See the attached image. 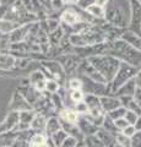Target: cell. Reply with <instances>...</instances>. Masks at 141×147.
I'll list each match as a JSON object with an SVG mask.
<instances>
[{
	"mask_svg": "<svg viewBox=\"0 0 141 147\" xmlns=\"http://www.w3.org/2000/svg\"><path fill=\"white\" fill-rule=\"evenodd\" d=\"M129 1L130 0H108L104 6V20L119 28H128L131 16Z\"/></svg>",
	"mask_w": 141,
	"mask_h": 147,
	"instance_id": "6da1fadb",
	"label": "cell"
},
{
	"mask_svg": "<svg viewBox=\"0 0 141 147\" xmlns=\"http://www.w3.org/2000/svg\"><path fill=\"white\" fill-rule=\"evenodd\" d=\"M108 47V54L115 57L120 61H125L134 66H141V52L133 48L121 38L111 40Z\"/></svg>",
	"mask_w": 141,
	"mask_h": 147,
	"instance_id": "7a4b0ae2",
	"label": "cell"
},
{
	"mask_svg": "<svg viewBox=\"0 0 141 147\" xmlns=\"http://www.w3.org/2000/svg\"><path fill=\"white\" fill-rule=\"evenodd\" d=\"M87 60L101 72V75L106 79V81L111 82L114 77L118 67L120 65V60L113 55L104 54V55H93L87 58Z\"/></svg>",
	"mask_w": 141,
	"mask_h": 147,
	"instance_id": "3957f363",
	"label": "cell"
},
{
	"mask_svg": "<svg viewBox=\"0 0 141 147\" xmlns=\"http://www.w3.org/2000/svg\"><path fill=\"white\" fill-rule=\"evenodd\" d=\"M139 67L140 66H134V65H130V64L125 63V61H120V65H119V67H118L115 75H114V77H113V80L108 84L109 92L113 94L121 85H124L126 81L133 79V77L135 76V74L138 72Z\"/></svg>",
	"mask_w": 141,
	"mask_h": 147,
	"instance_id": "277c9868",
	"label": "cell"
},
{
	"mask_svg": "<svg viewBox=\"0 0 141 147\" xmlns=\"http://www.w3.org/2000/svg\"><path fill=\"white\" fill-rule=\"evenodd\" d=\"M40 65L49 72L51 79L57 80L61 86H65L67 81V75L65 70L63 69L61 64L58 60H55V59H45V60L40 61Z\"/></svg>",
	"mask_w": 141,
	"mask_h": 147,
	"instance_id": "5b68a950",
	"label": "cell"
},
{
	"mask_svg": "<svg viewBox=\"0 0 141 147\" xmlns=\"http://www.w3.org/2000/svg\"><path fill=\"white\" fill-rule=\"evenodd\" d=\"M81 79L82 82V90L85 94H96V96H104V94H109V86L108 84H101V82H97L92 79H88L86 76H81L77 75Z\"/></svg>",
	"mask_w": 141,
	"mask_h": 147,
	"instance_id": "8992f818",
	"label": "cell"
},
{
	"mask_svg": "<svg viewBox=\"0 0 141 147\" xmlns=\"http://www.w3.org/2000/svg\"><path fill=\"white\" fill-rule=\"evenodd\" d=\"M54 59L61 64V66L65 70L67 77L76 75L77 67H79L81 60H82V58L75 53H65V54H61Z\"/></svg>",
	"mask_w": 141,
	"mask_h": 147,
	"instance_id": "52a82bcc",
	"label": "cell"
},
{
	"mask_svg": "<svg viewBox=\"0 0 141 147\" xmlns=\"http://www.w3.org/2000/svg\"><path fill=\"white\" fill-rule=\"evenodd\" d=\"M76 75L86 76V77H88V79H92L97 82H101V84H108L106 81V79L101 75V72H99L87 59H82V60H81L79 67H77Z\"/></svg>",
	"mask_w": 141,
	"mask_h": 147,
	"instance_id": "ba28073f",
	"label": "cell"
},
{
	"mask_svg": "<svg viewBox=\"0 0 141 147\" xmlns=\"http://www.w3.org/2000/svg\"><path fill=\"white\" fill-rule=\"evenodd\" d=\"M59 20H60V24L67 25V26H72V25L77 24V22H80L81 16L79 12V6L76 7V5H70L60 13Z\"/></svg>",
	"mask_w": 141,
	"mask_h": 147,
	"instance_id": "9c48e42d",
	"label": "cell"
},
{
	"mask_svg": "<svg viewBox=\"0 0 141 147\" xmlns=\"http://www.w3.org/2000/svg\"><path fill=\"white\" fill-rule=\"evenodd\" d=\"M84 102L87 105V109H88V113L90 115H102V114H106V112L103 110L102 108V104H101V100H99V96L96 94H85L84 97Z\"/></svg>",
	"mask_w": 141,
	"mask_h": 147,
	"instance_id": "30bf717a",
	"label": "cell"
},
{
	"mask_svg": "<svg viewBox=\"0 0 141 147\" xmlns=\"http://www.w3.org/2000/svg\"><path fill=\"white\" fill-rule=\"evenodd\" d=\"M27 109H33L32 105L26 100V98L22 96L19 91H15L12 93L11 100L9 103V110H15V112H22V110Z\"/></svg>",
	"mask_w": 141,
	"mask_h": 147,
	"instance_id": "8fae6325",
	"label": "cell"
},
{
	"mask_svg": "<svg viewBox=\"0 0 141 147\" xmlns=\"http://www.w3.org/2000/svg\"><path fill=\"white\" fill-rule=\"evenodd\" d=\"M34 22H28V24H24L19 26L16 30H13L12 32L7 34V39L10 43H16V42H22V40H26L27 36L30 33V30Z\"/></svg>",
	"mask_w": 141,
	"mask_h": 147,
	"instance_id": "7c38bea8",
	"label": "cell"
},
{
	"mask_svg": "<svg viewBox=\"0 0 141 147\" xmlns=\"http://www.w3.org/2000/svg\"><path fill=\"white\" fill-rule=\"evenodd\" d=\"M16 90L19 91L22 96H24V97L26 98V100L32 105V107H33V104L36 103V100H37L40 97V94H42V92L37 91L33 86H31L30 84H21Z\"/></svg>",
	"mask_w": 141,
	"mask_h": 147,
	"instance_id": "4fadbf2b",
	"label": "cell"
},
{
	"mask_svg": "<svg viewBox=\"0 0 141 147\" xmlns=\"http://www.w3.org/2000/svg\"><path fill=\"white\" fill-rule=\"evenodd\" d=\"M27 80H28V84L33 86L37 91L39 92L45 91V81H47V79H45L44 74L42 72L40 69H37V70L30 72V75L27 76Z\"/></svg>",
	"mask_w": 141,
	"mask_h": 147,
	"instance_id": "5bb4252c",
	"label": "cell"
},
{
	"mask_svg": "<svg viewBox=\"0 0 141 147\" xmlns=\"http://www.w3.org/2000/svg\"><path fill=\"white\" fill-rule=\"evenodd\" d=\"M19 124V112L9 110L4 120L0 123V132H5L10 130H15Z\"/></svg>",
	"mask_w": 141,
	"mask_h": 147,
	"instance_id": "9a60e30c",
	"label": "cell"
},
{
	"mask_svg": "<svg viewBox=\"0 0 141 147\" xmlns=\"http://www.w3.org/2000/svg\"><path fill=\"white\" fill-rule=\"evenodd\" d=\"M36 110L34 109H27V110H22L19 112V124L15 130L17 131H24L30 129V124L33 120V118L36 117Z\"/></svg>",
	"mask_w": 141,
	"mask_h": 147,
	"instance_id": "2e32d148",
	"label": "cell"
},
{
	"mask_svg": "<svg viewBox=\"0 0 141 147\" xmlns=\"http://www.w3.org/2000/svg\"><path fill=\"white\" fill-rule=\"evenodd\" d=\"M76 124H77V126H79V129H80L81 134H82L84 136L93 135V134H96L97 130H98V126L94 125V124L91 121L86 115H79Z\"/></svg>",
	"mask_w": 141,
	"mask_h": 147,
	"instance_id": "e0dca14e",
	"label": "cell"
},
{
	"mask_svg": "<svg viewBox=\"0 0 141 147\" xmlns=\"http://www.w3.org/2000/svg\"><path fill=\"white\" fill-rule=\"evenodd\" d=\"M99 100H101L102 108H103V110L106 113L111 112V110L115 109V108H118V107H120V105H121L119 97L115 96V94H112V93L101 96V97H99Z\"/></svg>",
	"mask_w": 141,
	"mask_h": 147,
	"instance_id": "ac0fdd59",
	"label": "cell"
},
{
	"mask_svg": "<svg viewBox=\"0 0 141 147\" xmlns=\"http://www.w3.org/2000/svg\"><path fill=\"white\" fill-rule=\"evenodd\" d=\"M120 38L123 40H125L126 43L130 44L131 47L135 48L136 50L141 52V34L135 33V32L125 28V31L123 32V34L120 36Z\"/></svg>",
	"mask_w": 141,
	"mask_h": 147,
	"instance_id": "d6986e66",
	"label": "cell"
},
{
	"mask_svg": "<svg viewBox=\"0 0 141 147\" xmlns=\"http://www.w3.org/2000/svg\"><path fill=\"white\" fill-rule=\"evenodd\" d=\"M60 129H61V123L58 115H52L47 118V124H45V129H44V134L47 135V137H51L54 132H57Z\"/></svg>",
	"mask_w": 141,
	"mask_h": 147,
	"instance_id": "ffe728a7",
	"label": "cell"
},
{
	"mask_svg": "<svg viewBox=\"0 0 141 147\" xmlns=\"http://www.w3.org/2000/svg\"><path fill=\"white\" fill-rule=\"evenodd\" d=\"M57 115L61 121H67V123H76L77 118H79V114H77V112L74 108H67V107L60 109L57 113Z\"/></svg>",
	"mask_w": 141,
	"mask_h": 147,
	"instance_id": "44dd1931",
	"label": "cell"
},
{
	"mask_svg": "<svg viewBox=\"0 0 141 147\" xmlns=\"http://www.w3.org/2000/svg\"><path fill=\"white\" fill-rule=\"evenodd\" d=\"M60 123H61V129L67 135L76 137L79 141H84L85 136L81 134V131H80V129L77 126L76 123H67V121H61V120H60Z\"/></svg>",
	"mask_w": 141,
	"mask_h": 147,
	"instance_id": "7402d4cb",
	"label": "cell"
},
{
	"mask_svg": "<svg viewBox=\"0 0 141 147\" xmlns=\"http://www.w3.org/2000/svg\"><path fill=\"white\" fill-rule=\"evenodd\" d=\"M96 135L98 136V139L101 140L104 147H111L115 144V134H112V132L104 130L103 127H98Z\"/></svg>",
	"mask_w": 141,
	"mask_h": 147,
	"instance_id": "603a6c76",
	"label": "cell"
},
{
	"mask_svg": "<svg viewBox=\"0 0 141 147\" xmlns=\"http://www.w3.org/2000/svg\"><path fill=\"white\" fill-rule=\"evenodd\" d=\"M17 137H19V131L17 130L0 132V145L3 147H11Z\"/></svg>",
	"mask_w": 141,
	"mask_h": 147,
	"instance_id": "cb8c5ba5",
	"label": "cell"
},
{
	"mask_svg": "<svg viewBox=\"0 0 141 147\" xmlns=\"http://www.w3.org/2000/svg\"><path fill=\"white\" fill-rule=\"evenodd\" d=\"M119 99L121 107H124L126 110H133L138 114H141V107L135 102L133 96H119Z\"/></svg>",
	"mask_w": 141,
	"mask_h": 147,
	"instance_id": "d4e9b609",
	"label": "cell"
},
{
	"mask_svg": "<svg viewBox=\"0 0 141 147\" xmlns=\"http://www.w3.org/2000/svg\"><path fill=\"white\" fill-rule=\"evenodd\" d=\"M16 58L10 53H0V70H12L15 67Z\"/></svg>",
	"mask_w": 141,
	"mask_h": 147,
	"instance_id": "484cf974",
	"label": "cell"
},
{
	"mask_svg": "<svg viewBox=\"0 0 141 147\" xmlns=\"http://www.w3.org/2000/svg\"><path fill=\"white\" fill-rule=\"evenodd\" d=\"M135 88H136V84H135V80L133 77V79H130L129 81H126L124 85H121L113 94L118 96V97H119V96H133L135 92Z\"/></svg>",
	"mask_w": 141,
	"mask_h": 147,
	"instance_id": "4316f807",
	"label": "cell"
},
{
	"mask_svg": "<svg viewBox=\"0 0 141 147\" xmlns=\"http://www.w3.org/2000/svg\"><path fill=\"white\" fill-rule=\"evenodd\" d=\"M45 124H47V117H44L43 114L37 113L36 117L33 118V120L31 121L30 127L36 132H44Z\"/></svg>",
	"mask_w": 141,
	"mask_h": 147,
	"instance_id": "83f0119b",
	"label": "cell"
},
{
	"mask_svg": "<svg viewBox=\"0 0 141 147\" xmlns=\"http://www.w3.org/2000/svg\"><path fill=\"white\" fill-rule=\"evenodd\" d=\"M63 37H64V31H63L61 26H60L48 34L49 45H51V47H58L59 43H60V40L63 39Z\"/></svg>",
	"mask_w": 141,
	"mask_h": 147,
	"instance_id": "f1b7e54d",
	"label": "cell"
},
{
	"mask_svg": "<svg viewBox=\"0 0 141 147\" xmlns=\"http://www.w3.org/2000/svg\"><path fill=\"white\" fill-rule=\"evenodd\" d=\"M86 11H87L91 16H92L94 20H102V18H104V7L97 5V4H91V5H88L87 7L85 9Z\"/></svg>",
	"mask_w": 141,
	"mask_h": 147,
	"instance_id": "f546056e",
	"label": "cell"
},
{
	"mask_svg": "<svg viewBox=\"0 0 141 147\" xmlns=\"http://www.w3.org/2000/svg\"><path fill=\"white\" fill-rule=\"evenodd\" d=\"M104 130H107L109 132H112V134H117V132H119L118 131V129L115 126V124H114V120L108 115V114L106 113V115H104V119H103V123H102V126Z\"/></svg>",
	"mask_w": 141,
	"mask_h": 147,
	"instance_id": "4dcf8cb0",
	"label": "cell"
},
{
	"mask_svg": "<svg viewBox=\"0 0 141 147\" xmlns=\"http://www.w3.org/2000/svg\"><path fill=\"white\" fill-rule=\"evenodd\" d=\"M84 144H85L86 147H104L96 134L85 136L84 137Z\"/></svg>",
	"mask_w": 141,
	"mask_h": 147,
	"instance_id": "1f68e13d",
	"label": "cell"
},
{
	"mask_svg": "<svg viewBox=\"0 0 141 147\" xmlns=\"http://www.w3.org/2000/svg\"><path fill=\"white\" fill-rule=\"evenodd\" d=\"M65 86L69 90H81L82 88V82H81V79L79 76L74 75V76L67 77V81H66Z\"/></svg>",
	"mask_w": 141,
	"mask_h": 147,
	"instance_id": "d6a6232c",
	"label": "cell"
},
{
	"mask_svg": "<svg viewBox=\"0 0 141 147\" xmlns=\"http://www.w3.org/2000/svg\"><path fill=\"white\" fill-rule=\"evenodd\" d=\"M60 87H61V85L54 79H47V81H45V92H48V93H51V94L58 93Z\"/></svg>",
	"mask_w": 141,
	"mask_h": 147,
	"instance_id": "836d02e7",
	"label": "cell"
},
{
	"mask_svg": "<svg viewBox=\"0 0 141 147\" xmlns=\"http://www.w3.org/2000/svg\"><path fill=\"white\" fill-rule=\"evenodd\" d=\"M66 137H67V134L63 130V129H60V130H58L57 132H54V134L51 136V139H52V141L54 142V145H55L57 147H60Z\"/></svg>",
	"mask_w": 141,
	"mask_h": 147,
	"instance_id": "e575fe53",
	"label": "cell"
},
{
	"mask_svg": "<svg viewBox=\"0 0 141 147\" xmlns=\"http://www.w3.org/2000/svg\"><path fill=\"white\" fill-rule=\"evenodd\" d=\"M45 141H47V135H45L44 132H36L34 131L30 137L28 144H31V145H40V144H44Z\"/></svg>",
	"mask_w": 141,
	"mask_h": 147,
	"instance_id": "d590c367",
	"label": "cell"
},
{
	"mask_svg": "<svg viewBox=\"0 0 141 147\" xmlns=\"http://www.w3.org/2000/svg\"><path fill=\"white\" fill-rule=\"evenodd\" d=\"M69 96H70V99L71 102L76 104L84 100V97H85V93L82 90H69Z\"/></svg>",
	"mask_w": 141,
	"mask_h": 147,
	"instance_id": "8d00e7d4",
	"label": "cell"
},
{
	"mask_svg": "<svg viewBox=\"0 0 141 147\" xmlns=\"http://www.w3.org/2000/svg\"><path fill=\"white\" fill-rule=\"evenodd\" d=\"M51 102L53 104V107L55 108L57 113L60 109L64 108V103H63V99H61V97H60V94L59 93H52L51 94Z\"/></svg>",
	"mask_w": 141,
	"mask_h": 147,
	"instance_id": "74e56055",
	"label": "cell"
},
{
	"mask_svg": "<svg viewBox=\"0 0 141 147\" xmlns=\"http://www.w3.org/2000/svg\"><path fill=\"white\" fill-rule=\"evenodd\" d=\"M125 113H126V109H125L124 107H121V105H120V107H118V108H115V109L111 110V112H108L107 114H108V115L113 119V120H117V119L124 118Z\"/></svg>",
	"mask_w": 141,
	"mask_h": 147,
	"instance_id": "f35d334b",
	"label": "cell"
},
{
	"mask_svg": "<svg viewBox=\"0 0 141 147\" xmlns=\"http://www.w3.org/2000/svg\"><path fill=\"white\" fill-rule=\"evenodd\" d=\"M115 142L121 147H130V137L125 136L123 132H117L115 134Z\"/></svg>",
	"mask_w": 141,
	"mask_h": 147,
	"instance_id": "ab89813d",
	"label": "cell"
},
{
	"mask_svg": "<svg viewBox=\"0 0 141 147\" xmlns=\"http://www.w3.org/2000/svg\"><path fill=\"white\" fill-rule=\"evenodd\" d=\"M79 142H82V141H79L76 137L67 135V137L64 140V142L61 144L60 147H76L77 145H79Z\"/></svg>",
	"mask_w": 141,
	"mask_h": 147,
	"instance_id": "60d3db41",
	"label": "cell"
},
{
	"mask_svg": "<svg viewBox=\"0 0 141 147\" xmlns=\"http://www.w3.org/2000/svg\"><path fill=\"white\" fill-rule=\"evenodd\" d=\"M139 115L140 114H138L136 112H133V110H126L124 118H125V120L130 124V125H134V124L136 123V120H138Z\"/></svg>",
	"mask_w": 141,
	"mask_h": 147,
	"instance_id": "b9f144b4",
	"label": "cell"
},
{
	"mask_svg": "<svg viewBox=\"0 0 141 147\" xmlns=\"http://www.w3.org/2000/svg\"><path fill=\"white\" fill-rule=\"evenodd\" d=\"M130 147H141V131H136L130 137Z\"/></svg>",
	"mask_w": 141,
	"mask_h": 147,
	"instance_id": "7bdbcfd3",
	"label": "cell"
},
{
	"mask_svg": "<svg viewBox=\"0 0 141 147\" xmlns=\"http://www.w3.org/2000/svg\"><path fill=\"white\" fill-rule=\"evenodd\" d=\"M74 109L77 112V114H79V115H85V114H87V113H88L87 105H86V103L84 102V100H81V102L76 103V104H75V107H74Z\"/></svg>",
	"mask_w": 141,
	"mask_h": 147,
	"instance_id": "ee69618b",
	"label": "cell"
},
{
	"mask_svg": "<svg viewBox=\"0 0 141 147\" xmlns=\"http://www.w3.org/2000/svg\"><path fill=\"white\" fill-rule=\"evenodd\" d=\"M51 6L53 11H59L65 6V3H64V0H52Z\"/></svg>",
	"mask_w": 141,
	"mask_h": 147,
	"instance_id": "f6af8a7d",
	"label": "cell"
},
{
	"mask_svg": "<svg viewBox=\"0 0 141 147\" xmlns=\"http://www.w3.org/2000/svg\"><path fill=\"white\" fill-rule=\"evenodd\" d=\"M114 124H115V126H117V129H118V131H121L123 129L129 125V123L125 120V118L117 119V120H114Z\"/></svg>",
	"mask_w": 141,
	"mask_h": 147,
	"instance_id": "bcb514c9",
	"label": "cell"
},
{
	"mask_svg": "<svg viewBox=\"0 0 141 147\" xmlns=\"http://www.w3.org/2000/svg\"><path fill=\"white\" fill-rule=\"evenodd\" d=\"M120 132H123V134H124L125 136L131 137V136H133V135L135 134V132H136V130H135L134 125H130V124H129V125L126 126V127H124V129H123V130H121Z\"/></svg>",
	"mask_w": 141,
	"mask_h": 147,
	"instance_id": "7dc6e473",
	"label": "cell"
},
{
	"mask_svg": "<svg viewBox=\"0 0 141 147\" xmlns=\"http://www.w3.org/2000/svg\"><path fill=\"white\" fill-rule=\"evenodd\" d=\"M133 97L135 99V102L141 107V87H136L134 94H133Z\"/></svg>",
	"mask_w": 141,
	"mask_h": 147,
	"instance_id": "c3c4849f",
	"label": "cell"
},
{
	"mask_svg": "<svg viewBox=\"0 0 141 147\" xmlns=\"http://www.w3.org/2000/svg\"><path fill=\"white\" fill-rule=\"evenodd\" d=\"M134 80H135L136 87H141V66L139 67L138 72L135 74V76H134Z\"/></svg>",
	"mask_w": 141,
	"mask_h": 147,
	"instance_id": "681fc988",
	"label": "cell"
},
{
	"mask_svg": "<svg viewBox=\"0 0 141 147\" xmlns=\"http://www.w3.org/2000/svg\"><path fill=\"white\" fill-rule=\"evenodd\" d=\"M134 127L136 131H141V115H139L138 120H136V123L134 124Z\"/></svg>",
	"mask_w": 141,
	"mask_h": 147,
	"instance_id": "f907efd6",
	"label": "cell"
},
{
	"mask_svg": "<svg viewBox=\"0 0 141 147\" xmlns=\"http://www.w3.org/2000/svg\"><path fill=\"white\" fill-rule=\"evenodd\" d=\"M107 1H108V0H94V4H97V5L104 7L107 5Z\"/></svg>",
	"mask_w": 141,
	"mask_h": 147,
	"instance_id": "816d5d0a",
	"label": "cell"
},
{
	"mask_svg": "<svg viewBox=\"0 0 141 147\" xmlns=\"http://www.w3.org/2000/svg\"><path fill=\"white\" fill-rule=\"evenodd\" d=\"M79 0H64L65 5H76Z\"/></svg>",
	"mask_w": 141,
	"mask_h": 147,
	"instance_id": "f5cc1de1",
	"label": "cell"
},
{
	"mask_svg": "<svg viewBox=\"0 0 141 147\" xmlns=\"http://www.w3.org/2000/svg\"><path fill=\"white\" fill-rule=\"evenodd\" d=\"M28 147H48V144H47V141H45L44 144H40V145H31V144H28Z\"/></svg>",
	"mask_w": 141,
	"mask_h": 147,
	"instance_id": "db71d44e",
	"label": "cell"
},
{
	"mask_svg": "<svg viewBox=\"0 0 141 147\" xmlns=\"http://www.w3.org/2000/svg\"><path fill=\"white\" fill-rule=\"evenodd\" d=\"M0 147H3V146H1V145H0Z\"/></svg>",
	"mask_w": 141,
	"mask_h": 147,
	"instance_id": "11a10c76",
	"label": "cell"
},
{
	"mask_svg": "<svg viewBox=\"0 0 141 147\" xmlns=\"http://www.w3.org/2000/svg\"><path fill=\"white\" fill-rule=\"evenodd\" d=\"M140 115H141V114H140Z\"/></svg>",
	"mask_w": 141,
	"mask_h": 147,
	"instance_id": "9f6ffc18",
	"label": "cell"
}]
</instances>
